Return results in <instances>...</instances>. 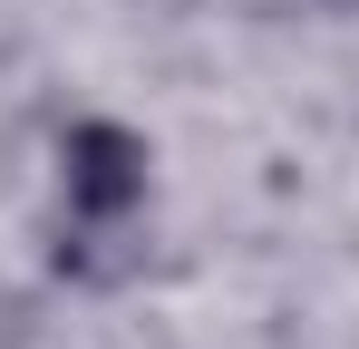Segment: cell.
I'll use <instances>...</instances> for the list:
<instances>
[{"label": "cell", "mask_w": 359, "mask_h": 349, "mask_svg": "<svg viewBox=\"0 0 359 349\" xmlns=\"http://www.w3.org/2000/svg\"><path fill=\"white\" fill-rule=\"evenodd\" d=\"M156 136L117 107H78L49 136V272L68 291H126L156 262Z\"/></svg>", "instance_id": "obj_1"}]
</instances>
